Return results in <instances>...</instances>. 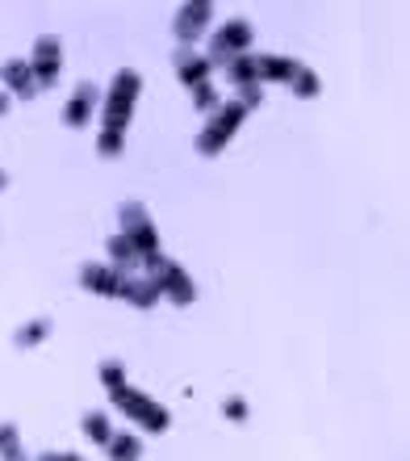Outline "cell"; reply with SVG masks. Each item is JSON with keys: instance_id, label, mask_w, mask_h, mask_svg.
I'll return each instance as SVG.
<instances>
[{"instance_id": "6da1fadb", "label": "cell", "mask_w": 410, "mask_h": 461, "mask_svg": "<svg viewBox=\"0 0 410 461\" xmlns=\"http://www.w3.org/2000/svg\"><path fill=\"white\" fill-rule=\"evenodd\" d=\"M138 88H143V76L134 72V68H121L113 76V85L105 93V105H101V131L126 134V122H130L134 101H138Z\"/></svg>"}, {"instance_id": "7a4b0ae2", "label": "cell", "mask_w": 410, "mask_h": 461, "mask_svg": "<svg viewBox=\"0 0 410 461\" xmlns=\"http://www.w3.org/2000/svg\"><path fill=\"white\" fill-rule=\"evenodd\" d=\"M143 268H147V277L156 281L159 294H164L172 306H193L197 285H193V277H189V273L172 260V256L151 252V256H143Z\"/></svg>"}, {"instance_id": "3957f363", "label": "cell", "mask_w": 410, "mask_h": 461, "mask_svg": "<svg viewBox=\"0 0 410 461\" xmlns=\"http://www.w3.org/2000/svg\"><path fill=\"white\" fill-rule=\"evenodd\" d=\"M243 118H247V110H243L239 101H222V105L209 113V126L197 134V151H201V156H218V151L235 139V131L243 126Z\"/></svg>"}, {"instance_id": "277c9868", "label": "cell", "mask_w": 410, "mask_h": 461, "mask_svg": "<svg viewBox=\"0 0 410 461\" xmlns=\"http://www.w3.org/2000/svg\"><path fill=\"white\" fill-rule=\"evenodd\" d=\"M109 399L118 402V411H126L134 420V424H143L147 432H164V428L172 424V415L159 407L156 399H147L143 390H130V386H118L109 390Z\"/></svg>"}, {"instance_id": "5b68a950", "label": "cell", "mask_w": 410, "mask_h": 461, "mask_svg": "<svg viewBox=\"0 0 410 461\" xmlns=\"http://www.w3.org/2000/svg\"><path fill=\"white\" fill-rule=\"evenodd\" d=\"M247 47H252V25L247 22H227L214 38H209L205 59H209V68H227L235 55H247Z\"/></svg>"}, {"instance_id": "8992f818", "label": "cell", "mask_w": 410, "mask_h": 461, "mask_svg": "<svg viewBox=\"0 0 410 461\" xmlns=\"http://www.w3.org/2000/svg\"><path fill=\"white\" fill-rule=\"evenodd\" d=\"M118 219H121V235H130L138 252H143V256L159 252V230H156V222L147 219V206H143V202H121Z\"/></svg>"}, {"instance_id": "52a82bcc", "label": "cell", "mask_w": 410, "mask_h": 461, "mask_svg": "<svg viewBox=\"0 0 410 461\" xmlns=\"http://www.w3.org/2000/svg\"><path fill=\"white\" fill-rule=\"evenodd\" d=\"M209 17H214V5H209V0H189V5H181V13H176L172 34L181 38V47H193V42H201Z\"/></svg>"}, {"instance_id": "ba28073f", "label": "cell", "mask_w": 410, "mask_h": 461, "mask_svg": "<svg viewBox=\"0 0 410 461\" xmlns=\"http://www.w3.org/2000/svg\"><path fill=\"white\" fill-rule=\"evenodd\" d=\"M30 68H34L38 88H50V85H55V80H59V68H63V47H59V38H50V34L38 38Z\"/></svg>"}, {"instance_id": "9c48e42d", "label": "cell", "mask_w": 410, "mask_h": 461, "mask_svg": "<svg viewBox=\"0 0 410 461\" xmlns=\"http://www.w3.org/2000/svg\"><path fill=\"white\" fill-rule=\"evenodd\" d=\"M101 105V88L97 85H76V93L67 97V105H63V122L72 126V131H85L88 122H93V110Z\"/></svg>"}, {"instance_id": "30bf717a", "label": "cell", "mask_w": 410, "mask_h": 461, "mask_svg": "<svg viewBox=\"0 0 410 461\" xmlns=\"http://www.w3.org/2000/svg\"><path fill=\"white\" fill-rule=\"evenodd\" d=\"M80 285H85L88 294H101V298H118L121 273L113 265H85L80 268Z\"/></svg>"}, {"instance_id": "8fae6325", "label": "cell", "mask_w": 410, "mask_h": 461, "mask_svg": "<svg viewBox=\"0 0 410 461\" xmlns=\"http://www.w3.org/2000/svg\"><path fill=\"white\" fill-rule=\"evenodd\" d=\"M0 80L13 88V97H25V101H34L38 97V80H34V68L25 59H9V63H0Z\"/></svg>"}, {"instance_id": "7c38bea8", "label": "cell", "mask_w": 410, "mask_h": 461, "mask_svg": "<svg viewBox=\"0 0 410 461\" xmlns=\"http://www.w3.org/2000/svg\"><path fill=\"white\" fill-rule=\"evenodd\" d=\"M118 298H121V303H130V306H138V311H151L164 294H159V285L151 277H134V273H130V277H121Z\"/></svg>"}, {"instance_id": "4fadbf2b", "label": "cell", "mask_w": 410, "mask_h": 461, "mask_svg": "<svg viewBox=\"0 0 410 461\" xmlns=\"http://www.w3.org/2000/svg\"><path fill=\"white\" fill-rule=\"evenodd\" d=\"M209 72H214V68H209V59H205L201 50H193V47L176 50V76H181L189 88L205 85V80H209Z\"/></svg>"}, {"instance_id": "5bb4252c", "label": "cell", "mask_w": 410, "mask_h": 461, "mask_svg": "<svg viewBox=\"0 0 410 461\" xmlns=\"http://www.w3.org/2000/svg\"><path fill=\"white\" fill-rule=\"evenodd\" d=\"M105 252H109V265L118 268L121 277H130L134 268L143 265V252H138V248H134V240H130V235H121V230L105 243Z\"/></svg>"}, {"instance_id": "9a60e30c", "label": "cell", "mask_w": 410, "mask_h": 461, "mask_svg": "<svg viewBox=\"0 0 410 461\" xmlns=\"http://www.w3.org/2000/svg\"><path fill=\"white\" fill-rule=\"evenodd\" d=\"M293 68H298V59H290V55H255V80L264 85V80H285L290 85Z\"/></svg>"}, {"instance_id": "2e32d148", "label": "cell", "mask_w": 410, "mask_h": 461, "mask_svg": "<svg viewBox=\"0 0 410 461\" xmlns=\"http://www.w3.org/2000/svg\"><path fill=\"white\" fill-rule=\"evenodd\" d=\"M105 453L113 461H121V457H138L143 453V440L134 437V432H113V437L105 440Z\"/></svg>"}, {"instance_id": "e0dca14e", "label": "cell", "mask_w": 410, "mask_h": 461, "mask_svg": "<svg viewBox=\"0 0 410 461\" xmlns=\"http://www.w3.org/2000/svg\"><path fill=\"white\" fill-rule=\"evenodd\" d=\"M227 76H230V85L235 88L255 85V55H235V59L227 63Z\"/></svg>"}, {"instance_id": "ac0fdd59", "label": "cell", "mask_w": 410, "mask_h": 461, "mask_svg": "<svg viewBox=\"0 0 410 461\" xmlns=\"http://www.w3.org/2000/svg\"><path fill=\"white\" fill-rule=\"evenodd\" d=\"M290 88L293 93H298V97H318V76L310 72V68H306V63H298V68H293V76H290Z\"/></svg>"}, {"instance_id": "d6986e66", "label": "cell", "mask_w": 410, "mask_h": 461, "mask_svg": "<svg viewBox=\"0 0 410 461\" xmlns=\"http://www.w3.org/2000/svg\"><path fill=\"white\" fill-rule=\"evenodd\" d=\"M47 331H50V319H34V323H25L13 340H17V348H34V344L47 340Z\"/></svg>"}, {"instance_id": "ffe728a7", "label": "cell", "mask_w": 410, "mask_h": 461, "mask_svg": "<svg viewBox=\"0 0 410 461\" xmlns=\"http://www.w3.org/2000/svg\"><path fill=\"white\" fill-rule=\"evenodd\" d=\"M85 437L93 440V445H105V440L113 437V428H109V420L101 411H88L85 415Z\"/></svg>"}, {"instance_id": "44dd1931", "label": "cell", "mask_w": 410, "mask_h": 461, "mask_svg": "<svg viewBox=\"0 0 410 461\" xmlns=\"http://www.w3.org/2000/svg\"><path fill=\"white\" fill-rule=\"evenodd\" d=\"M0 457H9V461L22 457V440H17V428L13 424H0Z\"/></svg>"}, {"instance_id": "7402d4cb", "label": "cell", "mask_w": 410, "mask_h": 461, "mask_svg": "<svg viewBox=\"0 0 410 461\" xmlns=\"http://www.w3.org/2000/svg\"><path fill=\"white\" fill-rule=\"evenodd\" d=\"M218 105H222V101H218V93L209 88V80L193 88V110H197V113H214Z\"/></svg>"}, {"instance_id": "603a6c76", "label": "cell", "mask_w": 410, "mask_h": 461, "mask_svg": "<svg viewBox=\"0 0 410 461\" xmlns=\"http://www.w3.org/2000/svg\"><path fill=\"white\" fill-rule=\"evenodd\" d=\"M97 374H101V386H105V390L126 386V369H121V361H105Z\"/></svg>"}, {"instance_id": "cb8c5ba5", "label": "cell", "mask_w": 410, "mask_h": 461, "mask_svg": "<svg viewBox=\"0 0 410 461\" xmlns=\"http://www.w3.org/2000/svg\"><path fill=\"white\" fill-rule=\"evenodd\" d=\"M235 101H239L243 110L252 113L255 105H260V101H264V85H260V80H255V85H243V88H235Z\"/></svg>"}, {"instance_id": "d4e9b609", "label": "cell", "mask_w": 410, "mask_h": 461, "mask_svg": "<svg viewBox=\"0 0 410 461\" xmlns=\"http://www.w3.org/2000/svg\"><path fill=\"white\" fill-rule=\"evenodd\" d=\"M97 156H105V159H118V156H121V134H113V131H101V139H97Z\"/></svg>"}, {"instance_id": "484cf974", "label": "cell", "mask_w": 410, "mask_h": 461, "mask_svg": "<svg viewBox=\"0 0 410 461\" xmlns=\"http://www.w3.org/2000/svg\"><path fill=\"white\" fill-rule=\"evenodd\" d=\"M222 415H227V420H247V402H243V399H227V402H222Z\"/></svg>"}, {"instance_id": "4316f807", "label": "cell", "mask_w": 410, "mask_h": 461, "mask_svg": "<svg viewBox=\"0 0 410 461\" xmlns=\"http://www.w3.org/2000/svg\"><path fill=\"white\" fill-rule=\"evenodd\" d=\"M0 113H9V97H0Z\"/></svg>"}, {"instance_id": "83f0119b", "label": "cell", "mask_w": 410, "mask_h": 461, "mask_svg": "<svg viewBox=\"0 0 410 461\" xmlns=\"http://www.w3.org/2000/svg\"><path fill=\"white\" fill-rule=\"evenodd\" d=\"M4 185H9V176H4V172H0V189H4Z\"/></svg>"}]
</instances>
